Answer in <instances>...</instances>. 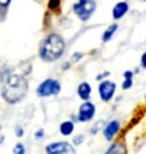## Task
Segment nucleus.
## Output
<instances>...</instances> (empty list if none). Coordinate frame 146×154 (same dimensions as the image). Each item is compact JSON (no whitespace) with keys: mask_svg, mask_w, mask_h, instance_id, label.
Returning a JSON list of instances; mask_svg holds the SVG:
<instances>
[{"mask_svg":"<svg viewBox=\"0 0 146 154\" xmlns=\"http://www.w3.org/2000/svg\"><path fill=\"white\" fill-rule=\"evenodd\" d=\"M96 3L93 0H79L73 5V11L81 21H87L95 12Z\"/></svg>","mask_w":146,"mask_h":154,"instance_id":"7ed1b4c3","label":"nucleus"},{"mask_svg":"<svg viewBox=\"0 0 146 154\" xmlns=\"http://www.w3.org/2000/svg\"><path fill=\"white\" fill-rule=\"evenodd\" d=\"M109 74H110V73L109 72H104V73H101V74H99L98 76H97V78H96V79H97V80H102V79H103L104 78V77H107V76H109Z\"/></svg>","mask_w":146,"mask_h":154,"instance_id":"b1692460","label":"nucleus"},{"mask_svg":"<svg viewBox=\"0 0 146 154\" xmlns=\"http://www.w3.org/2000/svg\"><path fill=\"white\" fill-rule=\"evenodd\" d=\"M141 66L142 68L146 69V52H144L141 56Z\"/></svg>","mask_w":146,"mask_h":154,"instance_id":"5701e85b","label":"nucleus"},{"mask_svg":"<svg viewBox=\"0 0 146 154\" xmlns=\"http://www.w3.org/2000/svg\"><path fill=\"white\" fill-rule=\"evenodd\" d=\"M13 152L16 153V154H23L25 152V148H24V145L21 143H17L16 146L14 147L13 149Z\"/></svg>","mask_w":146,"mask_h":154,"instance_id":"dca6fc26","label":"nucleus"},{"mask_svg":"<svg viewBox=\"0 0 146 154\" xmlns=\"http://www.w3.org/2000/svg\"><path fill=\"white\" fill-rule=\"evenodd\" d=\"M11 0H0V9L7 8L9 4H10Z\"/></svg>","mask_w":146,"mask_h":154,"instance_id":"a211bd4d","label":"nucleus"},{"mask_svg":"<svg viewBox=\"0 0 146 154\" xmlns=\"http://www.w3.org/2000/svg\"><path fill=\"white\" fill-rule=\"evenodd\" d=\"M83 54L82 53H79V52H76V53H74L72 55V61L73 62H77L78 60H80L82 58Z\"/></svg>","mask_w":146,"mask_h":154,"instance_id":"412c9836","label":"nucleus"},{"mask_svg":"<svg viewBox=\"0 0 146 154\" xmlns=\"http://www.w3.org/2000/svg\"><path fill=\"white\" fill-rule=\"evenodd\" d=\"M77 93L82 100L87 101L90 98V95H91V86L87 82H82L77 88Z\"/></svg>","mask_w":146,"mask_h":154,"instance_id":"9d476101","label":"nucleus"},{"mask_svg":"<svg viewBox=\"0 0 146 154\" xmlns=\"http://www.w3.org/2000/svg\"><path fill=\"white\" fill-rule=\"evenodd\" d=\"M144 2H146V0H144Z\"/></svg>","mask_w":146,"mask_h":154,"instance_id":"c85d7f7f","label":"nucleus"},{"mask_svg":"<svg viewBox=\"0 0 146 154\" xmlns=\"http://www.w3.org/2000/svg\"><path fill=\"white\" fill-rule=\"evenodd\" d=\"M133 75H134V72L131 71V70H126V71L123 73L124 78H133Z\"/></svg>","mask_w":146,"mask_h":154,"instance_id":"4be33fe9","label":"nucleus"},{"mask_svg":"<svg viewBox=\"0 0 146 154\" xmlns=\"http://www.w3.org/2000/svg\"><path fill=\"white\" fill-rule=\"evenodd\" d=\"M70 67V63L69 62H65L63 65H62V69L63 70H66V69H68Z\"/></svg>","mask_w":146,"mask_h":154,"instance_id":"393cba45","label":"nucleus"},{"mask_svg":"<svg viewBox=\"0 0 146 154\" xmlns=\"http://www.w3.org/2000/svg\"><path fill=\"white\" fill-rule=\"evenodd\" d=\"M133 85V78H124V81L122 82V89L127 90V89L131 88Z\"/></svg>","mask_w":146,"mask_h":154,"instance_id":"2eb2a0df","label":"nucleus"},{"mask_svg":"<svg viewBox=\"0 0 146 154\" xmlns=\"http://www.w3.org/2000/svg\"><path fill=\"white\" fill-rule=\"evenodd\" d=\"M119 129H120V122L118 120H112L104 128L103 131L104 137L106 138V140L111 141L114 138V136L118 133Z\"/></svg>","mask_w":146,"mask_h":154,"instance_id":"6e6552de","label":"nucleus"},{"mask_svg":"<svg viewBox=\"0 0 146 154\" xmlns=\"http://www.w3.org/2000/svg\"><path fill=\"white\" fill-rule=\"evenodd\" d=\"M61 90V85L58 80L46 79L36 89V94L39 97H48L52 95H57Z\"/></svg>","mask_w":146,"mask_h":154,"instance_id":"20e7f679","label":"nucleus"},{"mask_svg":"<svg viewBox=\"0 0 146 154\" xmlns=\"http://www.w3.org/2000/svg\"><path fill=\"white\" fill-rule=\"evenodd\" d=\"M5 139V136L3 134H0V144H2L3 143V141H4Z\"/></svg>","mask_w":146,"mask_h":154,"instance_id":"a878e982","label":"nucleus"},{"mask_svg":"<svg viewBox=\"0 0 146 154\" xmlns=\"http://www.w3.org/2000/svg\"><path fill=\"white\" fill-rule=\"evenodd\" d=\"M127 152V148L125 146V144L123 142H120V141H117V142L113 143L111 145L108 150L106 151V153H112V154H123Z\"/></svg>","mask_w":146,"mask_h":154,"instance_id":"9b49d317","label":"nucleus"},{"mask_svg":"<svg viewBox=\"0 0 146 154\" xmlns=\"http://www.w3.org/2000/svg\"><path fill=\"white\" fill-rule=\"evenodd\" d=\"M117 29H118L117 23H113V24H111L110 26H108V28L103 32V35H102V41L103 42L109 41V40L113 37V35L115 34Z\"/></svg>","mask_w":146,"mask_h":154,"instance_id":"f8f14e48","label":"nucleus"},{"mask_svg":"<svg viewBox=\"0 0 146 154\" xmlns=\"http://www.w3.org/2000/svg\"><path fill=\"white\" fill-rule=\"evenodd\" d=\"M28 92V81L23 75L11 74L6 77L2 87V97L9 104H15L24 99Z\"/></svg>","mask_w":146,"mask_h":154,"instance_id":"f257e3e1","label":"nucleus"},{"mask_svg":"<svg viewBox=\"0 0 146 154\" xmlns=\"http://www.w3.org/2000/svg\"><path fill=\"white\" fill-rule=\"evenodd\" d=\"M129 10V5L128 3L125 1L118 2L117 4L114 6L112 9V16L114 20H119L123 16H125V14Z\"/></svg>","mask_w":146,"mask_h":154,"instance_id":"1a4fd4ad","label":"nucleus"},{"mask_svg":"<svg viewBox=\"0 0 146 154\" xmlns=\"http://www.w3.org/2000/svg\"><path fill=\"white\" fill-rule=\"evenodd\" d=\"M1 128H2V126H1V125H0V130H1Z\"/></svg>","mask_w":146,"mask_h":154,"instance_id":"cd10ccee","label":"nucleus"},{"mask_svg":"<svg viewBox=\"0 0 146 154\" xmlns=\"http://www.w3.org/2000/svg\"><path fill=\"white\" fill-rule=\"evenodd\" d=\"M145 103H146V94H145Z\"/></svg>","mask_w":146,"mask_h":154,"instance_id":"bb28decb","label":"nucleus"},{"mask_svg":"<svg viewBox=\"0 0 146 154\" xmlns=\"http://www.w3.org/2000/svg\"><path fill=\"white\" fill-rule=\"evenodd\" d=\"M34 136H35L36 139H41L44 136V130L43 129H39V130H37L35 132V134H34Z\"/></svg>","mask_w":146,"mask_h":154,"instance_id":"aec40b11","label":"nucleus"},{"mask_svg":"<svg viewBox=\"0 0 146 154\" xmlns=\"http://www.w3.org/2000/svg\"><path fill=\"white\" fill-rule=\"evenodd\" d=\"M65 49V41L61 35L51 33L42 41L39 47V56L46 62L59 59Z\"/></svg>","mask_w":146,"mask_h":154,"instance_id":"f03ea898","label":"nucleus"},{"mask_svg":"<svg viewBox=\"0 0 146 154\" xmlns=\"http://www.w3.org/2000/svg\"><path fill=\"white\" fill-rule=\"evenodd\" d=\"M15 133H16V135L18 137H21V136H23V134H24V130H23V128L21 127V126H16V128H15Z\"/></svg>","mask_w":146,"mask_h":154,"instance_id":"6ab92c4d","label":"nucleus"},{"mask_svg":"<svg viewBox=\"0 0 146 154\" xmlns=\"http://www.w3.org/2000/svg\"><path fill=\"white\" fill-rule=\"evenodd\" d=\"M95 111H96V108H95L94 104L86 101V102H84L79 107V112H78L77 119H78L80 122L89 121V120H91L93 118V116L95 114Z\"/></svg>","mask_w":146,"mask_h":154,"instance_id":"0eeeda50","label":"nucleus"},{"mask_svg":"<svg viewBox=\"0 0 146 154\" xmlns=\"http://www.w3.org/2000/svg\"><path fill=\"white\" fill-rule=\"evenodd\" d=\"M116 91V84L110 80H102L98 86V92L101 100L108 102L113 98Z\"/></svg>","mask_w":146,"mask_h":154,"instance_id":"39448f33","label":"nucleus"},{"mask_svg":"<svg viewBox=\"0 0 146 154\" xmlns=\"http://www.w3.org/2000/svg\"><path fill=\"white\" fill-rule=\"evenodd\" d=\"M60 6V0H49L48 1V8L50 10H56Z\"/></svg>","mask_w":146,"mask_h":154,"instance_id":"4468645a","label":"nucleus"},{"mask_svg":"<svg viewBox=\"0 0 146 154\" xmlns=\"http://www.w3.org/2000/svg\"><path fill=\"white\" fill-rule=\"evenodd\" d=\"M83 140H84V136L83 135H77V136L73 138V143L75 145H79V144H81L83 142Z\"/></svg>","mask_w":146,"mask_h":154,"instance_id":"f3484780","label":"nucleus"},{"mask_svg":"<svg viewBox=\"0 0 146 154\" xmlns=\"http://www.w3.org/2000/svg\"><path fill=\"white\" fill-rule=\"evenodd\" d=\"M45 151L48 154H71L76 152L73 146L66 141H59V142L48 144L45 148Z\"/></svg>","mask_w":146,"mask_h":154,"instance_id":"423d86ee","label":"nucleus"},{"mask_svg":"<svg viewBox=\"0 0 146 154\" xmlns=\"http://www.w3.org/2000/svg\"><path fill=\"white\" fill-rule=\"evenodd\" d=\"M74 130V123L72 121H64L60 125V133L64 136H68Z\"/></svg>","mask_w":146,"mask_h":154,"instance_id":"ddd939ff","label":"nucleus"}]
</instances>
